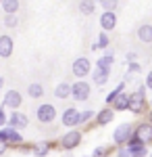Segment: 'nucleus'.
Segmentation results:
<instances>
[{"label": "nucleus", "instance_id": "1", "mask_svg": "<svg viewBox=\"0 0 152 157\" xmlns=\"http://www.w3.org/2000/svg\"><path fill=\"white\" fill-rule=\"evenodd\" d=\"M81 140H83V132H79L77 128L75 130H69L67 134H63V138L59 140V145L67 151V153H71V151H75L77 147L81 145Z\"/></svg>", "mask_w": 152, "mask_h": 157}, {"label": "nucleus", "instance_id": "30", "mask_svg": "<svg viewBox=\"0 0 152 157\" xmlns=\"http://www.w3.org/2000/svg\"><path fill=\"white\" fill-rule=\"evenodd\" d=\"M4 27H9V29H13V27H17L19 25V17L17 15H4Z\"/></svg>", "mask_w": 152, "mask_h": 157}, {"label": "nucleus", "instance_id": "18", "mask_svg": "<svg viewBox=\"0 0 152 157\" xmlns=\"http://www.w3.org/2000/svg\"><path fill=\"white\" fill-rule=\"evenodd\" d=\"M110 109H113V111H127L129 109V94L127 92L119 94V97L115 98V103L110 105Z\"/></svg>", "mask_w": 152, "mask_h": 157}, {"label": "nucleus", "instance_id": "11", "mask_svg": "<svg viewBox=\"0 0 152 157\" xmlns=\"http://www.w3.org/2000/svg\"><path fill=\"white\" fill-rule=\"evenodd\" d=\"M146 107H148L146 97H140L138 92H131V94H129V109L127 111H131L133 115H142V113L146 111Z\"/></svg>", "mask_w": 152, "mask_h": 157}, {"label": "nucleus", "instance_id": "34", "mask_svg": "<svg viewBox=\"0 0 152 157\" xmlns=\"http://www.w3.org/2000/svg\"><path fill=\"white\" fill-rule=\"evenodd\" d=\"M125 59H127V63H136V61H138V55H136L133 50H129L127 55H125Z\"/></svg>", "mask_w": 152, "mask_h": 157}, {"label": "nucleus", "instance_id": "38", "mask_svg": "<svg viewBox=\"0 0 152 157\" xmlns=\"http://www.w3.org/2000/svg\"><path fill=\"white\" fill-rule=\"evenodd\" d=\"M148 124H152V105H150V109H148Z\"/></svg>", "mask_w": 152, "mask_h": 157}, {"label": "nucleus", "instance_id": "12", "mask_svg": "<svg viewBox=\"0 0 152 157\" xmlns=\"http://www.w3.org/2000/svg\"><path fill=\"white\" fill-rule=\"evenodd\" d=\"M127 151H129V157H148V155H150L148 147L142 145L133 134H131V138L127 140Z\"/></svg>", "mask_w": 152, "mask_h": 157}, {"label": "nucleus", "instance_id": "16", "mask_svg": "<svg viewBox=\"0 0 152 157\" xmlns=\"http://www.w3.org/2000/svg\"><path fill=\"white\" fill-rule=\"evenodd\" d=\"M113 120H115V111H113L110 107H104L102 111H98L96 117H94L96 126H106V124H110Z\"/></svg>", "mask_w": 152, "mask_h": 157}, {"label": "nucleus", "instance_id": "20", "mask_svg": "<svg viewBox=\"0 0 152 157\" xmlns=\"http://www.w3.org/2000/svg\"><path fill=\"white\" fill-rule=\"evenodd\" d=\"M19 6H21L19 0H2V2H0V9L4 11V15H17Z\"/></svg>", "mask_w": 152, "mask_h": 157}, {"label": "nucleus", "instance_id": "15", "mask_svg": "<svg viewBox=\"0 0 152 157\" xmlns=\"http://www.w3.org/2000/svg\"><path fill=\"white\" fill-rule=\"evenodd\" d=\"M13 48H15L13 38L6 36V34H2V36H0V57H2V59H9L13 55Z\"/></svg>", "mask_w": 152, "mask_h": 157}, {"label": "nucleus", "instance_id": "10", "mask_svg": "<svg viewBox=\"0 0 152 157\" xmlns=\"http://www.w3.org/2000/svg\"><path fill=\"white\" fill-rule=\"evenodd\" d=\"M60 124L65 128H69V130H75L79 126V111L75 107H67L63 111V115H60Z\"/></svg>", "mask_w": 152, "mask_h": 157}, {"label": "nucleus", "instance_id": "7", "mask_svg": "<svg viewBox=\"0 0 152 157\" xmlns=\"http://www.w3.org/2000/svg\"><path fill=\"white\" fill-rule=\"evenodd\" d=\"M23 105V94L19 90H6L4 92V101H2V107L11 109V111H19Z\"/></svg>", "mask_w": 152, "mask_h": 157}, {"label": "nucleus", "instance_id": "22", "mask_svg": "<svg viewBox=\"0 0 152 157\" xmlns=\"http://www.w3.org/2000/svg\"><path fill=\"white\" fill-rule=\"evenodd\" d=\"M108 75H110V73L100 71V69H92V80H94V84H98L100 88H104V86L108 84Z\"/></svg>", "mask_w": 152, "mask_h": 157}, {"label": "nucleus", "instance_id": "26", "mask_svg": "<svg viewBox=\"0 0 152 157\" xmlns=\"http://www.w3.org/2000/svg\"><path fill=\"white\" fill-rule=\"evenodd\" d=\"M94 117H96V111H92V109L79 111V126H85V124H90Z\"/></svg>", "mask_w": 152, "mask_h": 157}, {"label": "nucleus", "instance_id": "41", "mask_svg": "<svg viewBox=\"0 0 152 157\" xmlns=\"http://www.w3.org/2000/svg\"><path fill=\"white\" fill-rule=\"evenodd\" d=\"M83 157H90V155H83Z\"/></svg>", "mask_w": 152, "mask_h": 157}, {"label": "nucleus", "instance_id": "29", "mask_svg": "<svg viewBox=\"0 0 152 157\" xmlns=\"http://www.w3.org/2000/svg\"><path fill=\"white\" fill-rule=\"evenodd\" d=\"M98 50H106L108 48V44H110V38H108V34L106 32H102V34H98Z\"/></svg>", "mask_w": 152, "mask_h": 157}, {"label": "nucleus", "instance_id": "17", "mask_svg": "<svg viewBox=\"0 0 152 157\" xmlns=\"http://www.w3.org/2000/svg\"><path fill=\"white\" fill-rule=\"evenodd\" d=\"M136 36H138V40H140V42H144V44H150V42H152V25H150V23L138 25Z\"/></svg>", "mask_w": 152, "mask_h": 157}, {"label": "nucleus", "instance_id": "19", "mask_svg": "<svg viewBox=\"0 0 152 157\" xmlns=\"http://www.w3.org/2000/svg\"><path fill=\"white\" fill-rule=\"evenodd\" d=\"M50 149H52V143H48V140H42V143H35L34 149H31V153L35 157H46L50 153Z\"/></svg>", "mask_w": 152, "mask_h": 157}, {"label": "nucleus", "instance_id": "2", "mask_svg": "<svg viewBox=\"0 0 152 157\" xmlns=\"http://www.w3.org/2000/svg\"><path fill=\"white\" fill-rule=\"evenodd\" d=\"M133 124H129V121H123V124H119L117 128H115V132H113V143L117 147H123L127 145V140L131 138V134H133Z\"/></svg>", "mask_w": 152, "mask_h": 157}, {"label": "nucleus", "instance_id": "36", "mask_svg": "<svg viewBox=\"0 0 152 157\" xmlns=\"http://www.w3.org/2000/svg\"><path fill=\"white\" fill-rule=\"evenodd\" d=\"M136 92H138L140 97H146V86H144V84H140V86H138V90H136Z\"/></svg>", "mask_w": 152, "mask_h": 157}, {"label": "nucleus", "instance_id": "23", "mask_svg": "<svg viewBox=\"0 0 152 157\" xmlns=\"http://www.w3.org/2000/svg\"><path fill=\"white\" fill-rule=\"evenodd\" d=\"M27 94L31 98H42L44 97V84H40V82H31V84L27 86Z\"/></svg>", "mask_w": 152, "mask_h": 157}, {"label": "nucleus", "instance_id": "25", "mask_svg": "<svg viewBox=\"0 0 152 157\" xmlns=\"http://www.w3.org/2000/svg\"><path fill=\"white\" fill-rule=\"evenodd\" d=\"M96 11V2L94 0H81L79 2V13L81 15H92Z\"/></svg>", "mask_w": 152, "mask_h": 157}, {"label": "nucleus", "instance_id": "6", "mask_svg": "<svg viewBox=\"0 0 152 157\" xmlns=\"http://www.w3.org/2000/svg\"><path fill=\"white\" fill-rule=\"evenodd\" d=\"M35 117H38L40 124H52L54 117H56V107L50 105V103H42L35 109Z\"/></svg>", "mask_w": 152, "mask_h": 157}, {"label": "nucleus", "instance_id": "14", "mask_svg": "<svg viewBox=\"0 0 152 157\" xmlns=\"http://www.w3.org/2000/svg\"><path fill=\"white\" fill-rule=\"evenodd\" d=\"M100 27H102V32H113L117 27V13H102Z\"/></svg>", "mask_w": 152, "mask_h": 157}, {"label": "nucleus", "instance_id": "40", "mask_svg": "<svg viewBox=\"0 0 152 157\" xmlns=\"http://www.w3.org/2000/svg\"><path fill=\"white\" fill-rule=\"evenodd\" d=\"M63 157H73V153H65V155H63Z\"/></svg>", "mask_w": 152, "mask_h": 157}, {"label": "nucleus", "instance_id": "28", "mask_svg": "<svg viewBox=\"0 0 152 157\" xmlns=\"http://www.w3.org/2000/svg\"><path fill=\"white\" fill-rule=\"evenodd\" d=\"M110 155V147L108 145H100V147H96L92 151V155L90 157H108Z\"/></svg>", "mask_w": 152, "mask_h": 157}, {"label": "nucleus", "instance_id": "24", "mask_svg": "<svg viewBox=\"0 0 152 157\" xmlns=\"http://www.w3.org/2000/svg\"><path fill=\"white\" fill-rule=\"evenodd\" d=\"M123 92H125V82H121V84L117 86V88H115V90H110V92H108V94H106V107H110V105H113V103H115V98L119 97V94H123Z\"/></svg>", "mask_w": 152, "mask_h": 157}, {"label": "nucleus", "instance_id": "8", "mask_svg": "<svg viewBox=\"0 0 152 157\" xmlns=\"http://www.w3.org/2000/svg\"><path fill=\"white\" fill-rule=\"evenodd\" d=\"M6 126L13 128V130H17V132H21V130H25V128L29 126V117L25 115L23 111H11Z\"/></svg>", "mask_w": 152, "mask_h": 157}, {"label": "nucleus", "instance_id": "9", "mask_svg": "<svg viewBox=\"0 0 152 157\" xmlns=\"http://www.w3.org/2000/svg\"><path fill=\"white\" fill-rule=\"evenodd\" d=\"M133 136L140 140L142 145H152V124H148V121H142V124H138L136 128H133Z\"/></svg>", "mask_w": 152, "mask_h": 157}, {"label": "nucleus", "instance_id": "37", "mask_svg": "<svg viewBox=\"0 0 152 157\" xmlns=\"http://www.w3.org/2000/svg\"><path fill=\"white\" fill-rule=\"evenodd\" d=\"M6 149H9V147L4 145V143H0V157H4V153H6Z\"/></svg>", "mask_w": 152, "mask_h": 157}, {"label": "nucleus", "instance_id": "13", "mask_svg": "<svg viewBox=\"0 0 152 157\" xmlns=\"http://www.w3.org/2000/svg\"><path fill=\"white\" fill-rule=\"evenodd\" d=\"M113 61H115V55H113V50H104V55L100 57V59L96 61V69H100V71H106L110 73V67H113Z\"/></svg>", "mask_w": 152, "mask_h": 157}, {"label": "nucleus", "instance_id": "42", "mask_svg": "<svg viewBox=\"0 0 152 157\" xmlns=\"http://www.w3.org/2000/svg\"><path fill=\"white\" fill-rule=\"evenodd\" d=\"M148 157H152V153H150V155H148Z\"/></svg>", "mask_w": 152, "mask_h": 157}, {"label": "nucleus", "instance_id": "35", "mask_svg": "<svg viewBox=\"0 0 152 157\" xmlns=\"http://www.w3.org/2000/svg\"><path fill=\"white\" fill-rule=\"evenodd\" d=\"M117 157H129V151H127V147H119V151H117Z\"/></svg>", "mask_w": 152, "mask_h": 157}, {"label": "nucleus", "instance_id": "4", "mask_svg": "<svg viewBox=\"0 0 152 157\" xmlns=\"http://www.w3.org/2000/svg\"><path fill=\"white\" fill-rule=\"evenodd\" d=\"M0 143H4V145H15V147H21L25 145V138L21 132H17V130H13L9 126H4V128H0Z\"/></svg>", "mask_w": 152, "mask_h": 157}, {"label": "nucleus", "instance_id": "5", "mask_svg": "<svg viewBox=\"0 0 152 157\" xmlns=\"http://www.w3.org/2000/svg\"><path fill=\"white\" fill-rule=\"evenodd\" d=\"M71 73L77 78V80H83V78H88L90 73H92V63L88 57H77V59L73 61V65H71Z\"/></svg>", "mask_w": 152, "mask_h": 157}, {"label": "nucleus", "instance_id": "33", "mask_svg": "<svg viewBox=\"0 0 152 157\" xmlns=\"http://www.w3.org/2000/svg\"><path fill=\"white\" fill-rule=\"evenodd\" d=\"M144 86H146V88H150L152 90V69L148 73H146V80H144Z\"/></svg>", "mask_w": 152, "mask_h": 157}, {"label": "nucleus", "instance_id": "32", "mask_svg": "<svg viewBox=\"0 0 152 157\" xmlns=\"http://www.w3.org/2000/svg\"><path fill=\"white\" fill-rule=\"evenodd\" d=\"M6 121H9V113H6V109L0 105V128H4Z\"/></svg>", "mask_w": 152, "mask_h": 157}, {"label": "nucleus", "instance_id": "31", "mask_svg": "<svg viewBox=\"0 0 152 157\" xmlns=\"http://www.w3.org/2000/svg\"><path fill=\"white\" fill-rule=\"evenodd\" d=\"M127 71H129V75H133V73H140L142 71V65L136 61V63H129L127 65Z\"/></svg>", "mask_w": 152, "mask_h": 157}, {"label": "nucleus", "instance_id": "3", "mask_svg": "<svg viewBox=\"0 0 152 157\" xmlns=\"http://www.w3.org/2000/svg\"><path fill=\"white\" fill-rule=\"evenodd\" d=\"M90 94H92V86L88 84L85 80H77V82L71 84V98H73V101L83 103V101L90 98Z\"/></svg>", "mask_w": 152, "mask_h": 157}, {"label": "nucleus", "instance_id": "39", "mask_svg": "<svg viewBox=\"0 0 152 157\" xmlns=\"http://www.w3.org/2000/svg\"><path fill=\"white\" fill-rule=\"evenodd\" d=\"M2 88H4V78L0 75V90H2Z\"/></svg>", "mask_w": 152, "mask_h": 157}, {"label": "nucleus", "instance_id": "27", "mask_svg": "<svg viewBox=\"0 0 152 157\" xmlns=\"http://www.w3.org/2000/svg\"><path fill=\"white\" fill-rule=\"evenodd\" d=\"M100 6H102V13H115L119 2L117 0H100Z\"/></svg>", "mask_w": 152, "mask_h": 157}, {"label": "nucleus", "instance_id": "21", "mask_svg": "<svg viewBox=\"0 0 152 157\" xmlns=\"http://www.w3.org/2000/svg\"><path fill=\"white\" fill-rule=\"evenodd\" d=\"M54 97L56 98H69L71 97V84L69 82H60V84H56V88H54Z\"/></svg>", "mask_w": 152, "mask_h": 157}]
</instances>
